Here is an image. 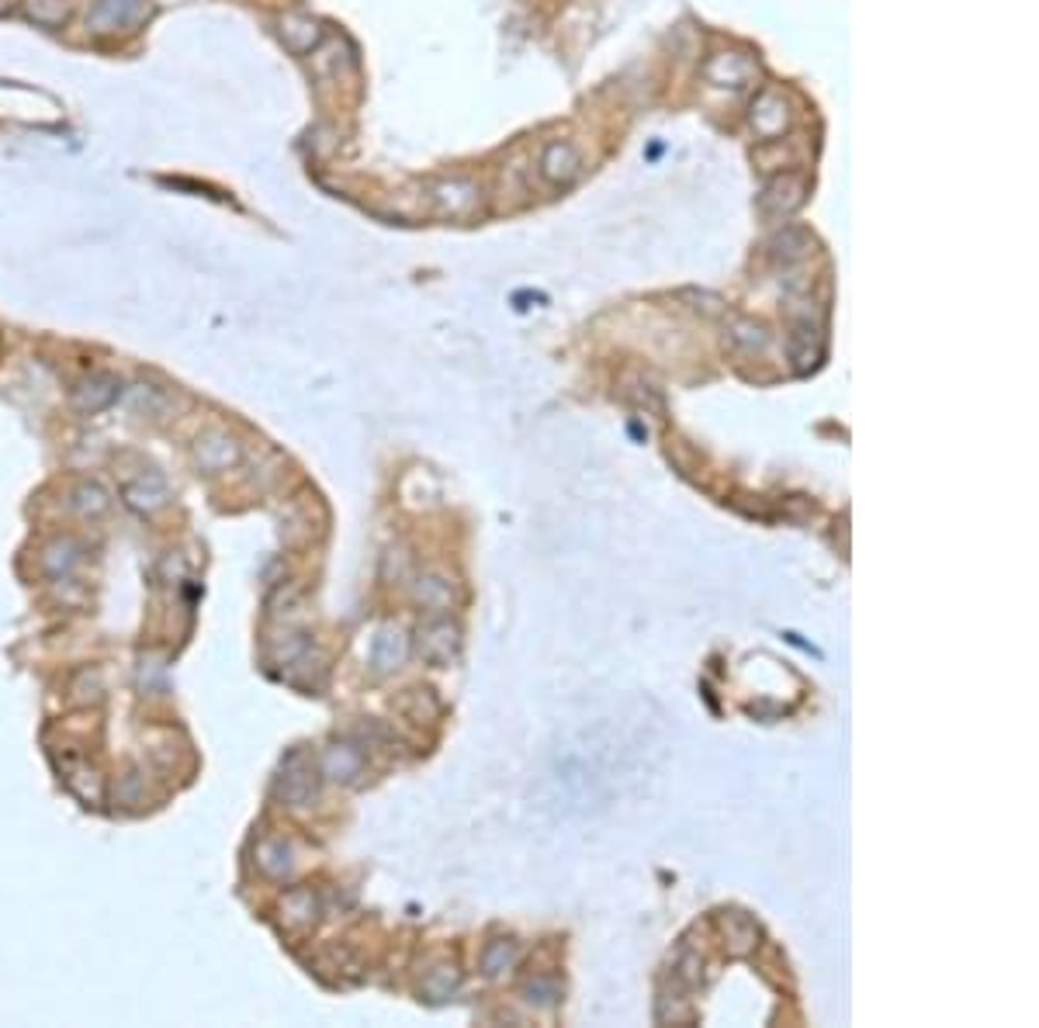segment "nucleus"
<instances>
[{
    "label": "nucleus",
    "instance_id": "10",
    "mask_svg": "<svg viewBox=\"0 0 1039 1028\" xmlns=\"http://www.w3.org/2000/svg\"><path fill=\"white\" fill-rule=\"evenodd\" d=\"M433 201L443 211H451V216H464V211H471L474 201H479V191H474V184H468V180H443V184L433 188Z\"/></svg>",
    "mask_w": 1039,
    "mask_h": 1028
},
{
    "label": "nucleus",
    "instance_id": "8",
    "mask_svg": "<svg viewBox=\"0 0 1039 1028\" xmlns=\"http://www.w3.org/2000/svg\"><path fill=\"white\" fill-rule=\"evenodd\" d=\"M790 126V111H787V101L773 90H766V94L756 98L752 104V129L762 136V139H773L780 136L783 129Z\"/></svg>",
    "mask_w": 1039,
    "mask_h": 1028
},
{
    "label": "nucleus",
    "instance_id": "14",
    "mask_svg": "<svg viewBox=\"0 0 1039 1028\" xmlns=\"http://www.w3.org/2000/svg\"><path fill=\"white\" fill-rule=\"evenodd\" d=\"M326 772H330L333 779H353L361 772V755L350 751V748H333L330 755H326Z\"/></svg>",
    "mask_w": 1039,
    "mask_h": 1028
},
{
    "label": "nucleus",
    "instance_id": "12",
    "mask_svg": "<svg viewBox=\"0 0 1039 1028\" xmlns=\"http://www.w3.org/2000/svg\"><path fill=\"white\" fill-rule=\"evenodd\" d=\"M24 14L42 28H59L70 21L73 4L70 0H24Z\"/></svg>",
    "mask_w": 1039,
    "mask_h": 1028
},
{
    "label": "nucleus",
    "instance_id": "9",
    "mask_svg": "<svg viewBox=\"0 0 1039 1028\" xmlns=\"http://www.w3.org/2000/svg\"><path fill=\"white\" fill-rule=\"evenodd\" d=\"M126 502H129L132 509H146V512L160 509V506L167 502L163 478L150 471V475H142L139 481H129V486H126Z\"/></svg>",
    "mask_w": 1039,
    "mask_h": 1028
},
{
    "label": "nucleus",
    "instance_id": "7",
    "mask_svg": "<svg viewBox=\"0 0 1039 1028\" xmlns=\"http://www.w3.org/2000/svg\"><path fill=\"white\" fill-rule=\"evenodd\" d=\"M458 651V630L448 620H430L420 627V655L433 665H448Z\"/></svg>",
    "mask_w": 1039,
    "mask_h": 1028
},
{
    "label": "nucleus",
    "instance_id": "15",
    "mask_svg": "<svg viewBox=\"0 0 1039 1028\" xmlns=\"http://www.w3.org/2000/svg\"><path fill=\"white\" fill-rule=\"evenodd\" d=\"M73 499H77V509H80V512H91V517H98V512H104V509L111 506L108 492L98 486V481H83V486L73 492Z\"/></svg>",
    "mask_w": 1039,
    "mask_h": 1028
},
{
    "label": "nucleus",
    "instance_id": "3",
    "mask_svg": "<svg viewBox=\"0 0 1039 1028\" xmlns=\"http://www.w3.org/2000/svg\"><path fill=\"white\" fill-rule=\"evenodd\" d=\"M118 396H122V381H118L114 375L94 371V375H87V378L77 381V388H73V406L83 409V412H101V409H108L111 402H118Z\"/></svg>",
    "mask_w": 1039,
    "mask_h": 1028
},
{
    "label": "nucleus",
    "instance_id": "1",
    "mask_svg": "<svg viewBox=\"0 0 1039 1028\" xmlns=\"http://www.w3.org/2000/svg\"><path fill=\"white\" fill-rule=\"evenodd\" d=\"M150 11L153 0H94L83 14V28L91 39H118L136 32Z\"/></svg>",
    "mask_w": 1039,
    "mask_h": 1028
},
{
    "label": "nucleus",
    "instance_id": "5",
    "mask_svg": "<svg viewBox=\"0 0 1039 1028\" xmlns=\"http://www.w3.org/2000/svg\"><path fill=\"white\" fill-rule=\"evenodd\" d=\"M278 36H281V42H284V49L288 52H294V56H309L312 49H319V42H322V24L312 18V14H284L281 21H278Z\"/></svg>",
    "mask_w": 1039,
    "mask_h": 1028
},
{
    "label": "nucleus",
    "instance_id": "2",
    "mask_svg": "<svg viewBox=\"0 0 1039 1028\" xmlns=\"http://www.w3.org/2000/svg\"><path fill=\"white\" fill-rule=\"evenodd\" d=\"M805 194H808V180L800 173H783L762 191L759 208L766 211V216H790V211H797L800 204H805Z\"/></svg>",
    "mask_w": 1039,
    "mask_h": 1028
},
{
    "label": "nucleus",
    "instance_id": "6",
    "mask_svg": "<svg viewBox=\"0 0 1039 1028\" xmlns=\"http://www.w3.org/2000/svg\"><path fill=\"white\" fill-rule=\"evenodd\" d=\"M236 461H240V447H236L232 437H226V433H219V430L198 437V443H194V465H198L201 471H226V468L236 465Z\"/></svg>",
    "mask_w": 1039,
    "mask_h": 1028
},
{
    "label": "nucleus",
    "instance_id": "13",
    "mask_svg": "<svg viewBox=\"0 0 1039 1028\" xmlns=\"http://www.w3.org/2000/svg\"><path fill=\"white\" fill-rule=\"evenodd\" d=\"M73 551H77L73 540H56L52 548L42 555V568L49 571V576H63V571H70L80 561V555H73Z\"/></svg>",
    "mask_w": 1039,
    "mask_h": 1028
},
{
    "label": "nucleus",
    "instance_id": "4",
    "mask_svg": "<svg viewBox=\"0 0 1039 1028\" xmlns=\"http://www.w3.org/2000/svg\"><path fill=\"white\" fill-rule=\"evenodd\" d=\"M582 173V157L572 142H551L541 157V177L555 188H569L572 180Z\"/></svg>",
    "mask_w": 1039,
    "mask_h": 1028
},
{
    "label": "nucleus",
    "instance_id": "11",
    "mask_svg": "<svg viewBox=\"0 0 1039 1028\" xmlns=\"http://www.w3.org/2000/svg\"><path fill=\"white\" fill-rule=\"evenodd\" d=\"M406 658V638L399 630H381L378 641H374V651H371V661L378 672H389L396 665Z\"/></svg>",
    "mask_w": 1039,
    "mask_h": 1028
}]
</instances>
